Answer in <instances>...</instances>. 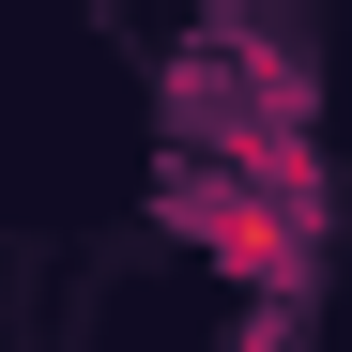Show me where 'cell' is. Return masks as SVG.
<instances>
[{"instance_id": "cell-1", "label": "cell", "mask_w": 352, "mask_h": 352, "mask_svg": "<svg viewBox=\"0 0 352 352\" xmlns=\"http://www.w3.org/2000/svg\"><path fill=\"white\" fill-rule=\"evenodd\" d=\"M153 214L184 230L214 276H245V291H291V276H307V214H291L276 184H245V168H184Z\"/></svg>"}]
</instances>
